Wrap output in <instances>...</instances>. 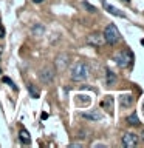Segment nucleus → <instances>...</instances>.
I'll use <instances>...</instances> for the list:
<instances>
[{"label": "nucleus", "instance_id": "obj_4", "mask_svg": "<svg viewBox=\"0 0 144 148\" xmlns=\"http://www.w3.org/2000/svg\"><path fill=\"white\" fill-rule=\"evenodd\" d=\"M87 43L91 45V46H96V48H99V46H102L105 43L104 34H101V32H91V34L87 37Z\"/></svg>", "mask_w": 144, "mask_h": 148}, {"label": "nucleus", "instance_id": "obj_14", "mask_svg": "<svg viewBox=\"0 0 144 148\" xmlns=\"http://www.w3.org/2000/svg\"><path fill=\"white\" fill-rule=\"evenodd\" d=\"M44 32H45V28L42 26V25H39V23L33 26V34H34V36H37V37H39V36H42V34H44Z\"/></svg>", "mask_w": 144, "mask_h": 148}, {"label": "nucleus", "instance_id": "obj_6", "mask_svg": "<svg viewBox=\"0 0 144 148\" xmlns=\"http://www.w3.org/2000/svg\"><path fill=\"white\" fill-rule=\"evenodd\" d=\"M138 143V136L133 133H125L123 136V145L125 148H133Z\"/></svg>", "mask_w": 144, "mask_h": 148}, {"label": "nucleus", "instance_id": "obj_16", "mask_svg": "<svg viewBox=\"0 0 144 148\" xmlns=\"http://www.w3.org/2000/svg\"><path fill=\"white\" fill-rule=\"evenodd\" d=\"M28 91L31 92L33 97H37V96H39V92H37V90L34 88V85H28Z\"/></svg>", "mask_w": 144, "mask_h": 148}, {"label": "nucleus", "instance_id": "obj_19", "mask_svg": "<svg viewBox=\"0 0 144 148\" xmlns=\"http://www.w3.org/2000/svg\"><path fill=\"white\" fill-rule=\"evenodd\" d=\"M3 37H5V28L0 26V39H3Z\"/></svg>", "mask_w": 144, "mask_h": 148}, {"label": "nucleus", "instance_id": "obj_23", "mask_svg": "<svg viewBox=\"0 0 144 148\" xmlns=\"http://www.w3.org/2000/svg\"><path fill=\"white\" fill-rule=\"evenodd\" d=\"M124 2H130V0H124Z\"/></svg>", "mask_w": 144, "mask_h": 148}, {"label": "nucleus", "instance_id": "obj_5", "mask_svg": "<svg viewBox=\"0 0 144 148\" xmlns=\"http://www.w3.org/2000/svg\"><path fill=\"white\" fill-rule=\"evenodd\" d=\"M39 77H40L42 83H51V82H53V79H54V69L51 68V66L44 68L39 73Z\"/></svg>", "mask_w": 144, "mask_h": 148}, {"label": "nucleus", "instance_id": "obj_2", "mask_svg": "<svg viewBox=\"0 0 144 148\" xmlns=\"http://www.w3.org/2000/svg\"><path fill=\"white\" fill-rule=\"evenodd\" d=\"M104 39H105L107 43H110V45H115V43H118V42L121 40V34H119L118 28H116L113 23H110V25L105 26V29H104Z\"/></svg>", "mask_w": 144, "mask_h": 148}, {"label": "nucleus", "instance_id": "obj_18", "mask_svg": "<svg viewBox=\"0 0 144 148\" xmlns=\"http://www.w3.org/2000/svg\"><path fill=\"white\" fill-rule=\"evenodd\" d=\"M3 82H6L8 85H9V86L12 88V90H17V86L14 85V82H12V80H11V79H9V77H3Z\"/></svg>", "mask_w": 144, "mask_h": 148}, {"label": "nucleus", "instance_id": "obj_8", "mask_svg": "<svg viewBox=\"0 0 144 148\" xmlns=\"http://www.w3.org/2000/svg\"><path fill=\"white\" fill-rule=\"evenodd\" d=\"M82 117L87 119V120H91V122H98V120L102 119V116L98 113V111H84Z\"/></svg>", "mask_w": 144, "mask_h": 148}, {"label": "nucleus", "instance_id": "obj_12", "mask_svg": "<svg viewBox=\"0 0 144 148\" xmlns=\"http://www.w3.org/2000/svg\"><path fill=\"white\" fill-rule=\"evenodd\" d=\"M105 83L109 86H111V85H115V83H116V76L111 71H107V74H105Z\"/></svg>", "mask_w": 144, "mask_h": 148}, {"label": "nucleus", "instance_id": "obj_7", "mask_svg": "<svg viewBox=\"0 0 144 148\" xmlns=\"http://www.w3.org/2000/svg\"><path fill=\"white\" fill-rule=\"evenodd\" d=\"M56 66H57V69H60V71H62V69H65L68 66V63H70V57L67 54H60V56H57V57H56Z\"/></svg>", "mask_w": 144, "mask_h": 148}, {"label": "nucleus", "instance_id": "obj_15", "mask_svg": "<svg viewBox=\"0 0 144 148\" xmlns=\"http://www.w3.org/2000/svg\"><path fill=\"white\" fill-rule=\"evenodd\" d=\"M127 122H129V125H133V127H135V125L139 123V119H138V116L133 113V114H130L127 117Z\"/></svg>", "mask_w": 144, "mask_h": 148}, {"label": "nucleus", "instance_id": "obj_24", "mask_svg": "<svg viewBox=\"0 0 144 148\" xmlns=\"http://www.w3.org/2000/svg\"><path fill=\"white\" fill-rule=\"evenodd\" d=\"M0 74H2V69H0Z\"/></svg>", "mask_w": 144, "mask_h": 148}, {"label": "nucleus", "instance_id": "obj_10", "mask_svg": "<svg viewBox=\"0 0 144 148\" xmlns=\"http://www.w3.org/2000/svg\"><path fill=\"white\" fill-rule=\"evenodd\" d=\"M121 106L123 108H129V106H132L133 105V96H130V94H124V96H121Z\"/></svg>", "mask_w": 144, "mask_h": 148}, {"label": "nucleus", "instance_id": "obj_21", "mask_svg": "<svg viewBox=\"0 0 144 148\" xmlns=\"http://www.w3.org/2000/svg\"><path fill=\"white\" fill-rule=\"evenodd\" d=\"M141 45H143V46H144V39H143V40H141Z\"/></svg>", "mask_w": 144, "mask_h": 148}, {"label": "nucleus", "instance_id": "obj_3", "mask_svg": "<svg viewBox=\"0 0 144 148\" xmlns=\"http://www.w3.org/2000/svg\"><path fill=\"white\" fill-rule=\"evenodd\" d=\"M115 62L121 68H127L129 65L133 62V54L130 53L129 49H124V51H121V53H118L115 56Z\"/></svg>", "mask_w": 144, "mask_h": 148}, {"label": "nucleus", "instance_id": "obj_11", "mask_svg": "<svg viewBox=\"0 0 144 148\" xmlns=\"http://www.w3.org/2000/svg\"><path fill=\"white\" fill-rule=\"evenodd\" d=\"M19 139H20V142L22 143H25V145H28V143L31 142V139H30V133L26 131V130H20V133H19Z\"/></svg>", "mask_w": 144, "mask_h": 148}, {"label": "nucleus", "instance_id": "obj_13", "mask_svg": "<svg viewBox=\"0 0 144 148\" xmlns=\"http://www.w3.org/2000/svg\"><path fill=\"white\" fill-rule=\"evenodd\" d=\"M111 105H113L111 97H105V99L101 102V106H102V108H105V110H109V111H111Z\"/></svg>", "mask_w": 144, "mask_h": 148}, {"label": "nucleus", "instance_id": "obj_9", "mask_svg": "<svg viewBox=\"0 0 144 148\" xmlns=\"http://www.w3.org/2000/svg\"><path fill=\"white\" fill-rule=\"evenodd\" d=\"M102 6H104L105 11H109L110 14H113V16H116V17H125L118 8H115V6H113V5H110V3H107V2H102Z\"/></svg>", "mask_w": 144, "mask_h": 148}, {"label": "nucleus", "instance_id": "obj_1", "mask_svg": "<svg viewBox=\"0 0 144 148\" xmlns=\"http://www.w3.org/2000/svg\"><path fill=\"white\" fill-rule=\"evenodd\" d=\"M70 76H71V80L74 82H84L90 76V68H88V65L85 62H76L71 66Z\"/></svg>", "mask_w": 144, "mask_h": 148}, {"label": "nucleus", "instance_id": "obj_20", "mask_svg": "<svg viewBox=\"0 0 144 148\" xmlns=\"http://www.w3.org/2000/svg\"><path fill=\"white\" fill-rule=\"evenodd\" d=\"M33 2H34V3H42L44 0H33Z\"/></svg>", "mask_w": 144, "mask_h": 148}, {"label": "nucleus", "instance_id": "obj_22", "mask_svg": "<svg viewBox=\"0 0 144 148\" xmlns=\"http://www.w3.org/2000/svg\"><path fill=\"white\" fill-rule=\"evenodd\" d=\"M0 56H2V46H0Z\"/></svg>", "mask_w": 144, "mask_h": 148}, {"label": "nucleus", "instance_id": "obj_17", "mask_svg": "<svg viewBox=\"0 0 144 148\" xmlns=\"http://www.w3.org/2000/svg\"><path fill=\"white\" fill-rule=\"evenodd\" d=\"M82 5H84V8H85V9H87V11H90V12H96V8H95V6H91V5H90V3H87V2H84Z\"/></svg>", "mask_w": 144, "mask_h": 148}]
</instances>
